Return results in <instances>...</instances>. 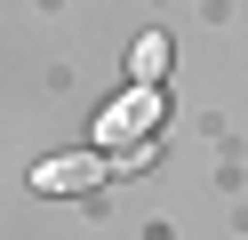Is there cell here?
<instances>
[{
	"mask_svg": "<svg viewBox=\"0 0 248 240\" xmlns=\"http://www.w3.org/2000/svg\"><path fill=\"white\" fill-rule=\"evenodd\" d=\"M104 176H112V160H104V152H48V160H32L24 184H32L40 200H80V192H96Z\"/></svg>",
	"mask_w": 248,
	"mask_h": 240,
	"instance_id": "cell-2",
	"label": "cell"
},
{
	"mask_svg": "<svg viewBox=\"0 0 248 240\" xmlns=\"http://www.w3.org/2000/svg\"><path fill=\"white\" fill-rule=\"evenodd\" d=\"M160 120H168V96H160V88H120L112 104L96 112V152L112 160V152H128V144L160 136Z\"/></svg>",
	"mask_w": 248,
	"mask_h": 240,
	"instance_id": "cell-1",
	"label": "cell"
},
{
	"mask_svg": "<svg viewBox=\"0 0 248 240\" xmlns=\"http://www.w3.org/2000/svg\"><path fill=\"white\" fill-rule=\"evenodd\" d=\"M168 64H176V40H168V32H144V40L128 48V88H160Z\"/></svg>",
	"mask_w": 248,
	"mask_h": 240,
	"instance_id": "cell-3",
	"label": "cell"
}]
</instances>
